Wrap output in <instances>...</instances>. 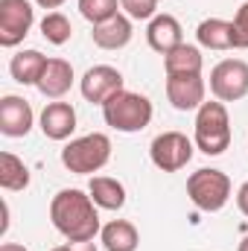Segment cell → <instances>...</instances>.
<instances>
[{
	"instance_id": "6da1fadb",
	"label": "cell",
	"mask_w": 248,
	"mask_h": 251,
	"mask_svg": "<svg viewBox=\"0 0 248 251\" xmlns=\"http://www.w3.org/2000/svg\"><path fill=\"white\" fill-rule=\"evenodd\" d=\"M50 219L67 243H88L102 231L97 204L82 190H59L50 201Z\"/></svg>"
},
{
	"instance_id": "7a4b0ae2",
	"label": "cell",
	"mask_w": 248,
	"mask_h": 251,
	"mask_svg": "<svg viewBox=\"0 0 248 251\" xmlns=\"http://www.w3.org/2000/svg\"><path fill=\"white\" fill-rule=\"evenodd\" d=\"M152 102L149 97L137 94V91H120L114 94L105 105H102V117L105 123L123 134H134V131H143L146 126L152 123Z\"/></svg>"
},
{
	"instance_id": "3957f363",
	"label": "cell",
	"mask_w": 248,
	"mask_h": 251,
	"mask_svg": "<svg viewBox=\"0 0 248 251\" xmlns=\"http://www.w3.org/2000/svg\"><path fill=\"white\" fill-rule=\"evenodd\" d=\"M108 161H111V137L102 131H91L85 137H76L62 149V164L76 176L97 173Z\"/></svg>"
},
{
	"instance_id": "277c9868",
	"label": "cell",
	"mask_w": 248,
	"mask_h": 251,
	"mask_svg": "<svg viewBox=\"0 0 248 251\" xmlns=\"http://www.w3.org/2000/svg\"><path fill=\"white\" fill-rule=\"evenodd\" d=\"M193 140L204 155H222L231 146V117L225 102H204L198 108Z\"/></svg>"
},
{
	"instance_id": "5b68a950",
	"label": "cell",
	"mask_w": 248,
	"mask_h": 251,
	"mask_svg": "<svg viewBox=\"0 0 248 251\" xmlns=\"http://www.w3.org/2000/svg\"><path fill=\"white\" fill-rule=\"evenodd\" d=\"M187 196L190 201L204 210V213H216L228 204L231 199V178L222 173V170H210V167H201L196 170L190 178H187Z\"/></svg>"
},
{
	"instance_id": "8992f818",
	"label": "cell",
	"mask_w": 248,
	"mask_h": 251,
	"mask_svg": "<svg viewBox=\"0 0 248 251\" xmlns=\"http://www.w3.org/2000/svg\"><path fill=\"white\" fill-rule=\"evenodd\" d=\"M149 155H152V164L164 173H178L184 170L193 158V140L181 134V131H164L152 140L149 146Z\"/></svg>"
},
{
	"instance_id": "52a82bcc",
	"label": "cell",
	"mask_w": 248,
	"mask_h": 251,
	"mask_svg": "<svg viewBox=\"0 0 248 251\" xmlns=\"http://www.w3.org/2000/svg\"><path fill=\"white\" fill-rule=\"evenodd\" d=\"M35 24L29 0H0V47H18Z\"/></svg>"
},
{
	"instance_id": "ba28073f",
	"label": "cell",
	"mask_w": 248,
	"mask_h": 251,
	"mask_svg": "<svg viewBox=\"0 0 248 251\" xmlns=\"http://www.w3.org/2000/svg\"><path fill=\"white\" fill-rule=\"evenodd\" d=\"M210 91L219 102H237L248 94V64L243 59H225L210 70Z\"/></svg>"
},
{
	"instance_id": "9c48e42d",
	"label": "cell",
	"mask_w": 248,
	"mask_h": 251,
	"mask_svg": "<svg viewBox=\"0 0 248 251\" xmlns=\"http://www.w3.org/2000/svg\"><path fill=\"white\" fill-rule=\"evenodd\" d=\"M82 97L94 105H105L114 94L123 91V73L111 64H94L85 76H82Z\"/></svg>"
},
{
	"instance_id": "30bf717a",
	"label": "cell",
	"mask_w": 248,
	"mask_h": 251,
	"mask_svg": "<svg viewBox=\"0 0 248 251\" xmlns=\"http://www.w3.org/2000/svg\"><path fill=\"white\" fill-rule=\"evenodd\" d=\"M204 79L201 73H175V76H167V97L173 102V108L178 111H193V108H201L204 105Z\"/></svg>"
},
{
	"instance_id": "8fae6325",
	"label": "cell",
	"mask_w": 248,
	"mask_h": 251,
	"mask_svg": "<svg viewBox=\"0 0 248 251\" xmlns=\"http://www.w3.org/2000/svg\"><path fill=\"white\" fill-rule=\"evenodd\" d=\"M32 123H35V114L24 97L9 94L0 100V131L6 137H26Z\"/></svg>"
},
{
	"instance_id": "7c38bea8",
	"label": "cell",
	"mask_w": 248,
	"mask_h": 251,
	"mask_svg": "<svg viewBox=\"0 0 248 251\" xmlns=\"http://www.w3.org/2000/svg\"><path fill=\"white\" fill-rule=\"evenodd\" d=\"M146 41L155 53L167 56L170 50H175L178 44H184V32H181V24L173 18V15H155L146 26Z\"/></svg>"
},
{
	"instance_id": "4fadbf2b",
	"label": "cell",
	"mask_w": 248,
	"mask_h": 251,
	"mask_svg": "<svg viewBox=\"0 0 248 251\" xmlns=\"http://www.w3.org/2000/svg\"><path fill=\"white\" fill-rule=\"evenodd\" d=\"M41 131L50 140H67L76 131V108L70 102H47L41 111Z\"/></svg>"
},
{
	"instance_id": "5bb4252c",
	"label": "cell",
	"mask_w": 248,
	"mask_h": 251,
	"mask_svg": "<svg viewBox=\"0 0 248 251\" xmlns=\"http://www.w3.org/2000/svg\"><path fill=\"white\" fill-rule=\"evenodd\" d=\"M131 35H134L131 18H125V15H114L102 24H94V32H91L94 44L102 47V50H123L131 41Z\"/></svg>"
},
{
	"instance_id": "9a60e30c",
	"label": "cell",
	"mask_w": 248,
	"mask_h": 251,
	"mask_svg": "<svg viewBox=\"0 0 248 251\" xmlns=\"http://www.w3.org/2000/svg\"><path fill=\"white\" fill-rule=\"evenodd\" d=\"M70 85H73V64L64 59H47V67H44L35 88L50 100H62L70 91Z\"/></svg>"
},
{
	"instance_id": "2e32d148",
	"label": "cell",
	"mask_w": 248,
	"mask_h": 251,
	"mask_svg": "<svg viewBox=\"0 0 248 251\" xmlns=\"http://www.w3.org/2000/svg\"><path fill=\"white\" fill-rule=\"evenodd\" d=\"M196 38L201 47L207 50H237V38H234V21H222V18H207L198 24Z\"/></svg>"
},
{
	"instance_id": "e0dca14e",
	"label": "cell",
	"mask_w": 248,
	"mask_h": 251,
	"mask_svg": "<svg viewBox=\"0 0 248 251\" xmlns=\"http://www.w3.org/2000/svg\"><path fill=\"white\" fill-rule=\"evenodd\" d=\"M88 193H91L94 204L102 210H120L125 204V187L117 178H108V176H94L88 184Z\"/></svg>"
},
{
	"instance_id": "ac0fdd59",
	"label": "cell",
	"mask_w": 248,
	"mask_h": 251,
	"mask_svg": "<svg viewBox=\"0 0 248 251\" xmlns=\"http://www.w3.org/2000/svg\"><path fill=\"white\" fill-rule=\"evenodd\" d=\"M44 67H47V56H41L38 50H21L18 56H12L9 73H12V79L21 82V85H38Z\"/></svg>"
},
{
	"instance_id": "d6986e66",
	"label": "cell",
	"mask_w": 248,
	"mask_h": 251,
	"mask_svg": "<svg viewBox=\"0 0 248 251\" xmlns=\"http://www.w3.org/2000/svg\"><path fill=\"white\" fill-rule=\"evenodd\" d=\"M99 237H102L105 251H137V243H140L137 228L128 219H111L99 231Z\"/></svg>"
},
{
	"instance_id": "ffe728a7",
	"label": "cell",
	"mask_w": 248,
	"mask_h": 251,
	"mask_svg": "<svg viewBox=\"0 0 248 251\" xmlns=\"http://www.w3.org/2000/svg\"><path fill=\"white\" fill-rule=\"evenodd\" d=\"M204 59H201V50L193 47V44H178L175 50H170L164 56V70L167 76H175V73H201Z\"/></svg>"
},
{
	"instance_id": "44dd1931",
	"label": "cell",
	"mask_w": 248,
	"mask_h": 251,
	"mask_svg": "<svg viewBox=\"0 0 248 251\" xmlns=\"http://www.w3.org/2000/svg\"><path fill=\"white\" fill-rule=\"evenodd\" d=\"M0 187L3 190H26L29 187V170L26 164L12 155V152H0Z\"/></svg>"
},
{
	"instance_id": "7402d4cb",
	"label": "cell",
	"mask_w": 248,
	"mask_h": 251,
	"mask_svg": "<svg viewBox=\"0 0 248 251\" xmlns=\"http://www.w3.org/2000/svg\"><path fill=\"white\" fill-rule=\"evenodd\" d=\"M41 35H44L50 44H56V47L67 44L70 35H73V26H70L67 15H62V12H47L44 21H41Z\"/></svg>"
},
{
	"instance_id": "603a6c76",
	"label": "cell",
	"mask_w": 248,
	"mask_h": 251,
	"mask_svg": "<svg viewBox=\"0 0 248 251\" xmlns=\"http://www.w3.org/2000/svg\"><path fill=\"white\" fill-rule=\"evenodd\" d=\"M117 6H120V0H79V12L91 24H102V21L120 15Z\"/></svg>"
},
{
	"instance_id": "cb8c5ba5",
	"label": "cell",
	"mask_w": 248,
	"mask_h": 251,
	"mask_svg": "<svg viewBox=\"0 0 248 251\" xmlns=\"http://www.w3.org/2000/svg\"><path fill=\"white\" fill-rule=\"evenodd\" d=\"M158 3H161V0H120V6L125 9V15H128L131 21H152Z\"/></svg>"
},
{
	"instance_id": "d4e9b609",
	"label": "cell",
	"mask_w": 248,
	"mask_h": 251,
	"mask_svg": "<svg viewBox=\"0 0 248 251\" xmlns=\"http://www.w3.org/2000/svg\"><path fill=\"white\" fill-rule=\"evenodd\" d=\"M234 38H237V50H248V0L234 18Z\"/></svg>"
},
{
	"instance_id": "484cf974",
	"label": "cell",
	"mask_w": 248,
	"mask_h": 251,
	"mask_svg": "<svg viewBox=\"0 0 248 251\" xmlns=\"http://www.w3.org/2000/svg\"><path fill=\"white\" fill-rule=\"evenodd\" d=\"M237 207L243 210V216H248V181L237 190Z\"/></svg>"
},
{
	"instance_id": "4316f807",
	"label": "cell",
	"mask_w": 248,
	"mask_h": 251,
	"mask_svg": "<svg viewBox=\"0 0 248 251\" xmlns=\"http://www.w3.org/2000/svg\"><path fill=\"white\" fill-rule=\"evenodd\" d=\"M70 246H73V251H99L94 246V240H88V243H70Z\"/></svg>"
},
{
	"instance_id": "83f0119b",
	"label": "cell",
	"mask_w": 248,
	"mask_h": 251,
	"mask_svg": "<svg viewBox=\"0 0 248 251\" xmlns=\"http://www.w3.org/2000/svg\"><path fill=\"white\" fill-rule=\"evenodd\" d=\"M35 3H38L41 9H59V6H62L64 0H35Z\"/></svg>"
},
{
	"instance_id": "f1b7e54d",
	"label": "cell",
	"mask_w": 248,
	"mask_h": 251,
	"mask_svg": "<svg viewBox=\"0 0 248 251\" xmlns=\"http://www.w3.org/2000/svg\"><path fill=\"white\" fill-rule=\"evenodd\" d=\"M0 251H29V249H24V246H18V243H3Z\"/></svg>"
},
{
	"instance_id": "f546056e",
	"label": "cell",
	"mask_w": 248,
	"mask_h": 251,
	"mask_svg": "<svg viewBox=\"0 0 248 251\" xmlns=\"http://www.w3.org/2000/svg\"><path fill=\"white\" fill-rule=\"evenodd\" d=\"M3 213H6V219H9V204H3ZM6 228H9V222L0 225V234H6Z\"/></svg>"
},
{
	"instance_id": "4dcf8cb0",
	"label": "cell",
	"mask_w": 248,
	"mask_h": 251,
	"mask_svg": "<svg viewBox=\"0 0 248 251\" xmlns=\"http://www.w3.org/2000/svg\"><path fill=\"white\" fill-rule=\"evenodd\" d=\"M50 251H73V246L67 243V246H56V249H50Z\"/></svg>"
},
{
	"instance_id": "1f68e13d",
	"label": "cell",
	"mask_w": 248,
	"mask_h": 251,
	"mask_svg": "<svg viewBox=\"0 0 248 251\" xmlns=\"http://www.w3.org/2000/svg\"><path fill=\"white\" fill-rule=\"evenodd\" d=\"M240 251H248V237L243 240V243H240Z\"/></svg>"
}]
</instances>
